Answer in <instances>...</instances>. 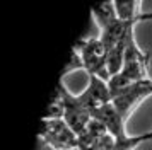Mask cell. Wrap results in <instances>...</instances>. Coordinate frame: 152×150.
Instances as JSON below:
<instances>
[{
  "instance_id": "cell-6",
  "label": "cell",
  "mask_w": 152,
  "mask_h": 150,
  "mask_svg": "<svg viewBox=\"0 0 152 150\" xmlns=\"http://www.w3.org/2000/svg\"><path fill=\"white\" fill-rule=\"evenodd\" d=\"M79 99L84 102V106L91 111V114H94L97 109L111 102V89L108 80L89 75L87 87L84 89V92L79 94Z\"/></svg>"
},
{
  "instance_id": "cell-14",
  "label": "cell",
  "mask_w": 152,
  "mask_h": 150,
  "mask_svg": "<svg viewBox=\"0 0 152 150\" xmlns=\"http://www.w3.org/2000/svg\"><path fill=\"white\" fill-rule=\"evenodd\" d=\"M74 150H82V149H80V147H77V149H74Z\"/></svg>"
},
{
  "instance_id": "cell-9",
  "label": "cell",
  "mask_w": 152,
  "mask_h": 150,
  "mask_svg": "<svg viewBox=\"0 0 152 150\" xmlns=\"http://www.w3.org/2000/svg\"><path fill=\"white\" fill-rule=\"evenodd\" d=\"M91 14H92V19H94V22H96V26H97L99 31H101L103 27H106L108 24H111L113 20L118 19L113 2H101V4H96V5L91 9Z\"/></svg>"
},
{
  "instance_id": "cell-2",
  "label": "cell",
  "mask_w": 152,
  "mask_h": 150,
  "mask_svg": "<svg viewBox=\"0 0 152 150\" xmlns=\"http://www.w3.org/2000/svg\"><path fill=\"white\" fill-rule=\"evenodd\" d=\"M55 94L60 97L63 106V121L69 125L70 128L77 133V136H80L84 133V130L89 126V123L92 121V114L84 102L79 99V94H72L69 89L65 87V82L60 77V80L55 87Z\"/></svg>"
},
{
  "instance_id": "cell-11",
  "label": "cell",
  "mask_w": 152,
  "mask_h": 150,
  "mask_svg": "<svg viewBox=\"0 0 152 150\" xmlns=\"http://www.w3.org/2000/svg\"><path fill=\"white\" fill-rule=\"evenodd\" d=\"M75 70H84V63H82V60H80L79 53H77L75 50H72V53H70V60H69V63H67L65 70H63L62 79L69 74V72H75Z\"/></svg>"
},
{
  "instance_id": "cell-1",
  "label": "cell",
  "mask_w": 152,
  "mask_h": 150,
  "mask_svg": "<svg viewBox=\"0 0 152 150\" xmlns=\"http://www.w3.org/2000/svg\"><path fill=\"white\" fill-rule=\"evenodd\" d=\"M149 65H151V55L138 46L135 34H133L125 43V65L121 68V72L115 77H111L108 82L111 92H115L121 87H126L133 82L151 79L149 77Z\"/></svg>"
},
{
  "instance_id": "cell-3",
  "label": "cell",
  "mask_w": 152,
  "mask_h": 150,
  "mask_svg": "<svg viewBox=\"0 0 152 150\" xmlns=\"http://www.w3.org/2000/svg\"><path fill=\"white\" fill-rule=\"evenodd\" d=\"M80 60L84 63V70L87 75H94L99 79L110 82V74H108V50L104 43L97 38H86L80 39L74 46Z\"/></svg>"
},
{
  "instance_id": "cell-10",
  "label": "cell",
  "mask_w": 152,
  "mask_h": 150,
  "mask_svg": "<svg viewBox=\"0 0 152 150\" xmlns=\"http://www.w3.org/2000/svg\"><path fill=\"white\" fill-rule=\"evenodd\" d=\"M151 140V133H142V135H128L125 138H118L113 142L110 150H135L144 142H149Z\"/></svg>"
},
{
  "instance_id": "cell-13",
  "label": "cell",
  "mask_w": 152,
  "mask_h": 150,
  "mask_svg": "<svg viewBox=\"0 0 152 150\" xmlns=\"http://www.w3.org/2000/svg\"><path fill=\"white\" fill-rule=\"evenodd\" d=\"M145 20H152V12H142L138 17V22H145Z\"/></svg>"
},
{
  "instance_id": "cell-15",
  "label": "cell",
  "mask_w": 152,
  "mask_h": 150,
  "mask_svg": "<svg viewBox=\"0 0 152 150\" xmlns=\"http://www.w3.org/2000/svg\"><path fill=\"white\" fill-rule=\"evenodd\" d=\"M149 133H151V140H152V130H151V131H149Z\"/></svg>"
},
{
  "instance_id": "cell-8",
  "label": "cell",
  "mask_w": 152,
  "mask_h": 150,
  "mask_svg": "<svg viewBox=\"0 0 152 150\" xmlns=\"http://www.w3.org/2000/svg\"><path fill=\"white\" fill-rule=\"evenodd\" d=\"M113 4H115L118 19L138 24V17L142 15V12H140L142 2H138V0H113Z\"/></svg>"
},
{
  "instance_id": "cell-12",
  "label": "cell",
  "mask_w": 152,
  "mask_h": 150,
  "mask_svg": "<svg viewBox=\"0 0 152 150\" xmlns=\"http://www.w3.org/2000/svg\"><path fill=\"white\" fill-rule=\"evenodd\" d=\"M113 142H115V138L111 135H106L104 138H101L99 142L92 143V145H89V147H86V149H82V150H110Z\"/></svg>"
},
{
  "instance_id": "cell-5",
  "label": "cell",
  "mask_w": 152,
  "mask_h": 150,
  "mask_svg": "<svg viewBox=\"0 0 152 150\" xmlns=\"http://www.w3.org/2000/svg\"><path fill=\"white\" fill-rule=\"evenodd\" d=\"M39 140L53 150H74L79 147V136L63 119H41Z\"/></svg>"
},
{
  "instance_id": "cell-7",
  "label": "cell",
  "mask_w": 152,
  "mask_h": 150,
  "mask_svg": "<svg viewBox=\"0 0 152 150\" xmlns=\"http://www.w3.org/2000/svg\"><path fill=\"white\" fill-rule=\"evenodd\" d=\"M92 118L101 123L115 140L128 136V131H126V121L121 118V114L118 113V109L113 106V102L103 106L101 109H97L96 113L92 114Z\"/></svg>"
},
{
  "instance_id": "cell-4",
  "label": "cell",
  "mask_w": 152,
  "mask_h": 150,
  "mask_svg": "<svg viewBox=\"0 0 152 150\" xmlns=\"http://www.w3.org/2000/svg\"><path fill=\"white\" fill-rule=\"evenodd\" d=\"M151 95H152V79H145V80L133 82L126 87H121L115 92H111V102L118 109L121 118L126 121L135 113V109Z\"/></svg>"
}]
</instances>
